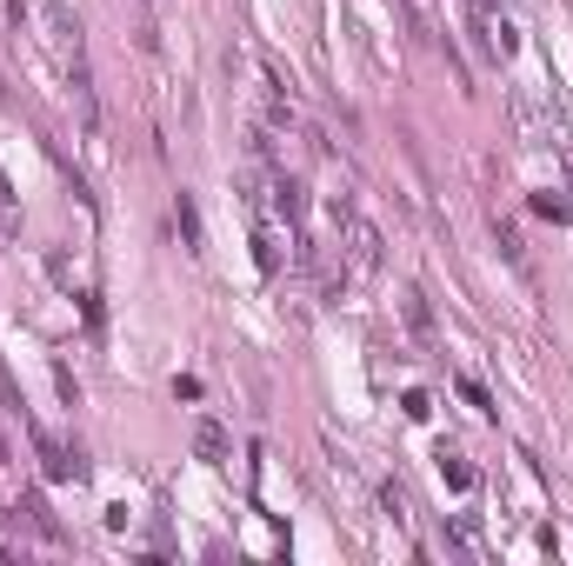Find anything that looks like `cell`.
<instances>
[{
  "label": "cell",
  "mask_w": 573,
  "mask_h": 566,
  "mask_svg": "<svg viewBox=\"0 0 573 566\" xmlns=\"http://www.w3.org/2000/svg\"><path fill=\"white\" fill-rule=\"evenodd\" d=\"M340 227H347V254H354V267L374 274V267H381V234H374L360 214H340Z\"/></svg>",
  "instance_id": "cell-1"
},
{
  "label": "cell",
  "mask_w": 573,
  "mask_h": 566,
  "mask_svg": "<svg viewBox=\"0 0 573 566\" xmlns=\"http://www.w3.org/2000/svg\"><path fill=\"white\" fill-rule=\"evenodd\" d=\"M33 447L47 454V474H53V480H87V460H80L73 447H60V440H47V434H33Z\"/></svg>",
  "instance_id": "cell-2"
},
{
  "label": "cell",
  "mask_w": 573,
  "mask_h": 566,
  "mask_svg": "<svg viewBox=\"0 0 573 566\" xmlns=\"http://www.w3.org/2000/svg\"><path fill=\"white\" fill-rule=\"evenodd\" d=\"M20 514H27V527H33L47 547H67V534H60V520L47 514V500H40V494H27V500H20Z\"/></svg>",
  "instance_id": "cell-3"
},
{
  "label": "cell",
  "mask_w": 573,
  "mask_h": 566,
  "mask_svg": "<svg viewBox=\"0 0 573 566\" xmlns=\"http://www.w3.org/2000/svg\"><path fill=\"white\" fill-rule=\"evenodd\" d=\"M194 447H200L207 460H220V454H227V434H220L214 420H200V427H194Z\"/></svg>",
  "instance_id": "cell-4"
},
{
  "label": "cell",
  "mask_w": 573,
  "mask_h": 566,
  "mask_svg": "<svg viewBox=\"0 0 573 566\" xmlns=\"http://www.w3.org/2000/svg\"><path fill=\"white\" fill-rule=\"evenodd\" d=\"M0 227H7V234L20 227V207H13V193H7V173H0Z\"/></svg>",
  "instance_id": "cell-5"
},
{
  "label": "cell",
  "mask_w": 573,
  "mask_h": 566,
  "mask_svg": "<svg viewBox=\"0 0 573 566\" xmlns=\"http://www.w3.org/2000/svg\"><path fill=\"white\" fill-rule=\"evenodd\" d=\"M180 234H187V247H200V220H194V207L180 200Z\"/></svg>",
  "instance_id": "cell-6"
}]
</instances>
